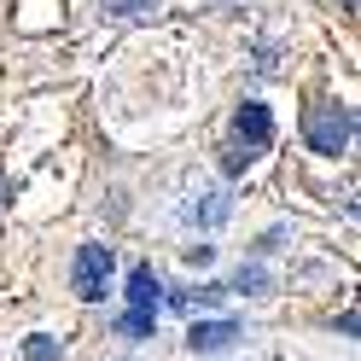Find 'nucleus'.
Masks as SVG:
<instances>
[{
    "label": "nucleus",
    "instance_id": "obj_1",
    "mask_svg": "<svg viewBox=\"0 0 361 361\" xmlns=\"http://www.w3.org/2000/svg\"><path fill=\"white\" fill-rule=\"evenodd\" d=\"M303 146L314 157H344L355 146V105L344 99H314L303 111Z\"/></svg>",
    "mask_w": 361,
    "mask_h": 361
},
{
    "label": "nucleus",
    "instance_id": "obj_2",
    "mask_svg": "<svg viewBox=\"0 0 361 361\" xmlns=\"http://www.w3.org/2000/svg\"><path fill=\"white\" fill-rule=\"evenodd\" d=\"M111 280H117V245H105V239L76 245V262H71V286H76V298H82V303H105Z\"/></svg>",
    "mask_w": 361,
    "mask_h": 361
},
{
    "label": "nucleus",
    "instance_id": "obj_3",
    "mask_svg": "<svg viewBox=\"0 0 361 361\" xmlns=\"http://www.w3.org/2000/svg\"><path fill=\"white\" fill-rule=\"evenodd\" d=\"M228 140L245 146L251 157H262L268 146H274V111H268L262 99H239L233 105V123H228Z\"/></svg>",
    "mask_w": 361,
    "mask_h": 361
},
{
    "label": "nucleus",
    "instance_id": "obj_4",
    "mask_svg": "<svg viewBox=\"0 0 361 361\" xmlns=\"http://www.w3.org/2000/svg\"><path fill=\"white\" fill-rule=\"evenodd\" d=\"M239 338H245V326L233 321V314H192L187 350H192V355H221V350H233Z\"/></svg>",
    "mask_w": 361,
    "mask_h": 361
},
{
    "label": "nucleus",
    "instance_id": "obj_5",
    "mask_svg": "<svg viewBox=\"0 0 361 361\" xmlns=\"http://www.w3.org/2000/svg\"><path fill=\"white\" fill-rule=\"evenodd\" d=\"M228 216H233L228 187H198V192H187V204H180V221H187V228H198V233L221 228Z\"/></svg>",
    "mask_w": 361,
    "mask_h": 361
},
{
    "label": "nucleus",
    "instance_id": "obj_6",
    "mask_svg": "<svg viewBox=\"0 0 361 361\" xmlns=\"http://www.w3.org/2000/svg\"><path fill=\"white\" fill-rule=\"evenodd\" d=\"M123 298H128L134 314H164V274H157L152 262H134V268H128Z\"/></svg>",
    "mask_w": 361,
    "mask_h": 361
},
{
    "label": "nucleus",
    "instance_id": "obj_7",
    "mask_svg": "<svg viewBox=\"0 0 361 361\" xmlns=\"http://www.w3.org/2000/svg\"><path fill=\"white\" fill-rule=\"evenodd\" d=\"M221 286H228V298H274V268L262 257H245L233 268V280H221Z\"/></svg>",
    "mask_w": 361,
    "mask_h": 361
},
{
    "label": "nucleus",
    "instance_id": "obj_8",
    "mask_svg": "<svg viewBox=\"0 0 361 361\" xmlns=\"http://www.w3.org/2000/svg\"><path fill=\"white\" fill-rule=\"evenodd\" d=\"M117 338H128V344H146V338H157V314H134V309H123V314H117Z\"/></svg>",
    "mask_w": 361,
    "mask_h": 361
},
{
    "label": "nucleus",
    "instance_id": "obj_9",
    "mask_svg": "<svg viewBox=\"0 0 361 361\" xmlns=\"http://www.w3.org/2000/svg\"><path fill=\"white\" fill-rule=\"evenodd\" d=\"M24 361H71V355H64V344L53 332H30L24 338Z\"/></svg>",
    "mask_w": 361,
    "mask_h": 361
},
{
    "label": "nucleus",
    "instance_id": "obj_10",
    "mask_svg": "<svg viewBox=\"0 0 361 361\" xmlns=\"http://www.w3.org/2000/svg\"><path fill=\"white\" fill-rule=\"evenodd\" d=\"M164 0H105V18H152Z\"/></svg>",
    "mask_w": 361,
    "mask_h": 361
},
{
    "label": "nucleus",
    "instance_id": "obj_11",
    "mask_svg": "<svg viewBox=\"0 0 361 361\" xmlns=\"http://www.w3.org/2000/svg\"><path fill=\"white\" fill-rule=\"evenodd\" d=\"M251 164H257V157L245 152V146H233V140H221V175H228V180H233V175H245Z\"/></svg>",
    "mask_w": 361,
    "mask_h": 361
},
{
    "label": "nucleus",
    "instance_id": "obj_12",
    "mask_svg": "<svg viewBox=\"0 0 361 361\" xmlns=\"http://www.w3.org/2000/svg\"><path fill=\"white\" fill-rule=\"evenodd\" d=\"M286 239H291V228H286V221H274V228H268V233L257 239V257L268 262V257H274V251H286Z\"/></svg>",
    "mask_w": 361,
    "mask_h": 361
},
{
    "label": "nucleus",
    "instance_id": "obj_13",
    "mask_svg": "<svg viewBox=\"0 0 361 361\" xmlns=\"http://www.w3.org/2000/svg\"><path fill=\"white\" fill-rule=\"evenodd\" d=\"M180 257H187V268H210L216 262V245L210 239H192V245H180Z\"/></svg>",
    "mask_w": 361,
    "mask_h": 361
},
{
    "label": "nucleus",
    "instance_id": "obj_14",
    "mask_svg": "<svg viewBox=\"0 0 361 361\" xmlns=\"http://www.w3.org/2000/svg\"><path fill=\"white\" fill-rule=\"evenodd\" d=\"M251 64H257V76H274L280 71V47H274V41H257V59Z\"/></svg>",
    "mask_w": 361,
    "mask_h": 361
},
{
    "label": "nucleus",
    "instance_id": "obj_15",
    "mask_svg": "<svg viewBox=\"0 0 361 361\" xmlns=\"http://www.w3.org/2000/svg\"><path fill=\"white\" fill-rule=\"evenodd\" d=\"M338 6H344V18H355V0H338Z\"/></svg>",
    "mask_w": 361,
    "mask_h": 361
},
{
    "label": "nucleus",
    "instance_id": "obj_16",
    "mask_svg": "<svg viewBox=\"0 0 361 361\" xmlns=\"http://www.w3.org/2000/svg\"><path fill=\"white\" fill-rule=\"evenodd\" d=\"M0 204H6V180H0Z\"/></svg>",
    "mask_w": 361,
    "mask_h": 361
}]
</instances>
